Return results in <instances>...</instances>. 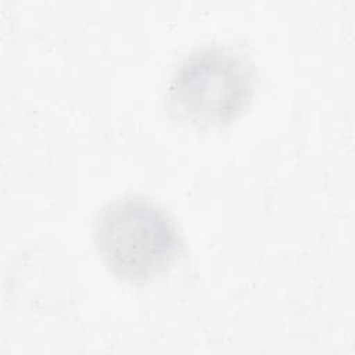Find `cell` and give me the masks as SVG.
I'll list each match as a JSON object with an SVG mask.
<instances>
[{"label": "cell", "mask_w": 355, "mask_h": 355, "mask_svg": "<svg viewBox=\"0 0 355 355\" xmlns=\"http://www.w3.org/2000/svg\"><path fill=\"white\" fill-rule=\"evenodd\" d=\"M93 243L108 269L130 283L148 282L175 262L182 239L172 216L143 196L104 204L92 226Z\"/></svg>", "instance_id": "1"}, {"label": "cell", "mask_w": 355, "mask_h": 355, "mask_svg": "<svg viewBox=\"0 0 355 355\" xmlns=\"http://www.w3.org/2000/svg\"><path fill=\"white\" fill-rule=\"evenodd\" d=\"M252 64L239 51L205 46L187 54L175 68L168 96L180 118L197 126H220L236 119L251 103Z\"/></svg>", "instance_id": "2"}]
</instances>
